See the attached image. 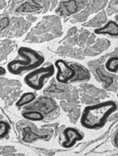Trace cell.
Listing matches in <instances>:
<instances>
[{"mask_svg":"<svg viewBox=\"0 0 118 156\" xmlns=\"http://www.w3.org/2000/svg\"><path fill=\"white\" fill-rule=\"evenodd\" d=\"M117 110V105L113 100L86 106L82 111L80 122L89 130H98L105 126L109 118Z\"/></svg>","mask_w":118,"mask_h":156,"instance_id":"obj_1","label":"cell"},{"mask_svg":"<svg viewBox=\"0 0 118 156\" xmlns=\"http://www.w3.org/2000/svg\"><path fill=\"white\" fill-rule=\"evenodd\" d=\"M22 115L26 119L30 120V121H43L45 120V116L43 115L42 114H41L39 111H25L24 110L22 112Z\"/></svg>","mask_w":118,"mask_h":156,"instance_id":"obj_12","label":"cell"},{"mask_svg":"<svg viewBox=\"0 0 118 156\" xmlns=\"http://www.w3.org/2000/svg\"><path fill=\"white\" fill-rule=\"evenodd\" d=\"M44 6H45V0H27L17 7L16 12H20V13L38 12L42 10Z\"/></svg>","mask_w":118,"mask_h":156,"instance_id":"obj_7","label":"cell"},{"mask_svg":"<svg viewBox=\"0 0 118 156\" xmlns=\"http://www.w3.org/2000/svg\"><path fill=\"white\" fill-rule=\"evenodd\" d=\"M23 110L39 111L45 116V119H46L51 118V116H54V114L57 113V111H58V106L51 97L42 96L35 103L33 102L32 104L30 103L24 107Z\"/></svg>","mask_w":118,"mask_h":156,"instance_id":"obj_5","label":"cell"},{"mask_svg":"<svg viewBox=\"0 0 118 156\" xmlns=\"http://www.w3.org/2000/svg\"><path fill=\"white\" fill-rule=\"evenodd\" d=\"M116 97H117V98H118V93H117V94H116Z\"/></svg>","mask_w":118,"mask_h":156,"instance_id":"obj_20","label":"cell"},{"mask_svg":"<svg viewBox=\"0 0 118 156\" xmlns=\"http://www.w3.org/2000/svg\"><path fill=\"white\" fill-rule=\"evenodd\" d=\"M55 73V66L52 63L40 66L28 72L24 77V83L35 90H42L46 81L51 78Z\"/></svg>","mask_w":118,"mask_h":156,"instance_id":"obj_4","label":"cell"},{"mask_svg":"<svg viewBox=\"0 0 118 156\" xmlns=\"http://www.w3.org/2000/svg\"><path fill=\"white\" fill-rule=\"evenodd\" d=\"M35 99H36V95H35V93L30 91L26 92L19 97L15 105L18 108H22V107H25L28 105H30L33 102H35Z\"/></svg>","mask_w":118,"mask_h":156,"instance_id":"obj_10","label":"cell"},{"mask_svg":"<svg viewBox=\"0 0 118 156\" xmlns=\"http://www.w3.org/2000/svg\"><path fill=\"white\" fill-rule=\"evenodd\" d=\"M113 143H114V145H115V146H116V147H118V132L116 133V135L114 136Z\"/></svg>","mask_w":118,"mask_h":156,"instance_id":"obj_18","label":"cell"},{"mask_svg":"<svg viewBox=\"0 0 118 156\" xmlns=\"http://www.w3.org/2000/svg\"><path fill=\"white\" fill-rule=\"evenodd\" d=\"M6 74H7V69L0 65V77L4 76Z\"/></svg>","mask_w":118,"mask_h":156,"instance_id":"obj_17","label":"cell"},{"mask_svg":"<svg viewBox=\"0 0 118 156\" xmlns=\"http://www.w3.org/2000/svg\"><path fill=\"white\" fill-rule=\"evenodd\" d=\"M105 69L110 72H116L118 71V57L109 58L105 62Z\"/></svg>","mask_w":118,"mask_h":156,"instance_id":"obj_13","label":"cell"},{"mask_svg":"<svg viewBox=\"0 0 118 156\" xmlns=\"http://www.w3.org/2000/svg\"><path fill=\"white\" fill-rule=\"evenodd\" d=\"M10 130H11V126L9 122L0 119V139L6 138L8 135Z\"/></svg>","mask_w":118,"mask_h":156,"instance_id":"obj_14","label":"cell"},{"mask_svg":"<svg viewBox=\"0 0 118 156\" xmlns=\"http://www.w3.org/2000/svg\"><path fill=\"white\" fill-rule=\"evenodd\" d=\"M97 73H98V75L99 77H100V79H101V80L102 82H105V83L107 84L108 86H110L112 83H113V79H110V78L109 77H106V76H104L102 74H101V72H100V71H97Z\"/></svg>","mask_w":118,"mask_h":156,"instance_id":"obj_16","label":"cell"},{"mask_svg":"<svg viewBox=\"0 0 118 156\" xmlns=\"http://www.w3.org/2000/svg\"><path fill=\"white\" fill-rule=\"evenodd\" d=\"M62 136L63 139L59 140L60 144L62 147L66 149L73 147L77 142L82 140L84 138V135L74 127H66L63 130Z\"/></svg>","mask_w":118,"mask_h":156,"instance_id":"obj_6","label":"cell"},{"mask_svg":"<svg viewBox=\"0 0 118 156\" xmlns=\"http://www.w3.org/2000/svg\"><path fill=\"white\" fill-rule=\"evenodd\" d=\"M79 8L78 2L76 0H68L62 2L56 10V13L62 17H67L75 14Z\"/></svg>","mask_w":118,"mask_h":156,"instance_id":"obj_8","label":"cell"},{"mask_svg":"<svg viewBox=\"0 0 118 156\" xmlns=\"http://www.w3.org/2000/svg\"><path fill=\"white\" fill-rule=\"evenodd\" d=\"M94 32L97 34H108L110 36H117L118 23L113 20H110L105 26L95 29Z\"/></svg>","mask_w":118,"mask_h":156,"instance_id":"obj_9","label":"cell"},{"mask_svg":"<svg viewBox=\"0 0 118 156\" xmlns=\"http://www.w3.org/2000/svg\"><path fill=\"white\" fill-rule=\"evenodd\" d=\"M11 23V20L7 16H2L0 18V33L4 31Z\"/></svg>","mask_w":118,"mask_h":156,"instance_id":"obj_15","label":"cell"},{"mask_svg":"<svg viewBox=\"0 0 118 156\" xmlns=\"http://www.w3.org/2000/svg\"><path fill=\"white\" fill-rule=\"evenodd\" d=\"M15 47V43L11 40L6 39L2 41V47L0 48V61L6 59L7 55L13 51Z\"/></svg>","mask_w":118,"mask_h":156,"instance_id":"obj_11","label":"cell"},{"mask_svg":"<svg viewBox=\"0 0 118 156\" xmlns=\"http://www.w3.org/2000/svg\"><path fill=\"white\" fill-rule=\"evenodd\" d=\"M45 56L41 51L28 47H20L18 49V57L11 60L7 65V70L13 75H21L42 66Z\"/></svg>","mask_w":118,"mask_h":156,"instance_id":"obj_2","label":"cell"},{"mask_svg":"<svg viewBox=\"0 0 118 156\" xmlns=\"http://www.w3.org/2000/svg\"><path fill=\"white\" fill-rule=\"evenodd\" d=\"M2 116L1 115H0V119H2Z\"/></svg>","mask_w":118,"mask_h":156,"instance_id":"obj_19","label":"cell"},{"mask_svg":"<svg viewBox=\"0 0 118 156\" xmlns=\"http://www.w3.org/2000/svg\"><path fill=\"white\" fill-rule=\"evenodd\" d=\"M58 70L56 81L61 84H68L78 81H86L90 79L89 71L77 63H69L63 59H58L54 63Z\"/></svg>","mask_w":118,"mask_h":156,"instance_id":"obj_3","label":"cell"}]
</instances>
